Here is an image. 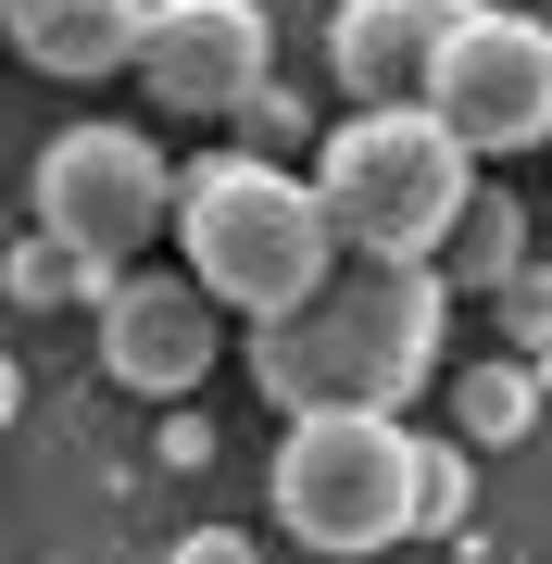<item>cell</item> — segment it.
I'll return each mask as SVG.
<instances>
[{
  "label": "cell",
  "mask_w": 552,
  "mask_h": 564,
  "mask_svg": "<svg viewBox=\"0 0 552 564\" xmlns=\"http://www.w3.org/2000/svg\"><path fill=\"white\" fill-rule=\"evenodd\" d=\"M452 339V276L440 263H339L327 302L251 326V389L302 426V414H402L414 389L440 377Z\"/></svg>",
  "instance_id": "obj_1"
},
{
  "label": "cell",
  "mask_w": 552,
  "mask_h": 564,
  "mask_svg": "<svg viewBox=\"0 0 552 564\" xmlns=\"http://www.w3.org/2000/svg\"><path fill=\"white\" fill-rule=\"evenodd\" d=\"M176 251H188V276H202L226 314H251V326L327 302L339 263H351V251H339L327 188L289 176V163H264V151H202V163H188Z\"/></svg>",
  "instance_id": "obj_2"
},
{
  "label": "cell",
  "mask_w": 552,
  "mask_h": 564,
  "mask_svg": "<svg viewBox=\"0 0 552 564\" xmlns=\"http://www.w3.org/2000/svg\"><path fill=\"white\" fill-rule=\"evenodd\" d=\"M314 188H327L351 263H440L465 202L490 188V163L414 101V113H339L314 139Z\"/></svg>",
  "instance_id": "obj_3"
},
{
  "label": "cell",
  "mask_w": 552,
  "mask_h": 564,
  "mask_svg": "<svg viewBox=\"0 0 552 564\" xmlns=\"http://www.w3.org/2000/svg\"><path fill=\"white\" fill-rule=\"evenodd\" d=\"M264 502L302 552L327 564H365V552H402L414 514H427V440L402 414H302L277 426V464H264Z\"/></svg>",
  "instance_id": "obj_4"
},
{
  "label": "cell",
  "mask_w": 552,
  "mask_h": 564,
  "mask_svg": "<svg viewBox=\"0 0 552 564\" xmlns=\"http://www.w3.org/2000/svg\"><path fill=\"white\" fill-rule=\"evenodd\" d=\"M176 202H188V163H164L151 126H63L39 151V226L101 251L113 276H139V251L176 239Z\"/></svg>",
  "instance_id": "obj_5"
},
{
  "label": "cell",
  "mask_w": 552,
  "mask_h": 564,
  "mask_svg": "<svg viewBox=\"0 0 552 564\" xmlns=\"http://www.w3.org/2000/svg\"><path fill=\"white\" fill-rule=\"evenodd\" d=\"M427 113H440L477 163L552 151V25H540V13H502V0H490V13L452 39L440 88H427Z\"/></svg>",
  "instance_id": "obj_6"
},
{
  "label": "cell",
  "mask_w": 552,
  "mask_h": 564,
  "mask_svg": "<svg viewBox=\"0 0 552 564\" xmlns=\"http://www.w3.org/2000/svg\"><path fill=\"white\" fill-rule=\"evenodd\" d=\"M139 88H151L164 113H226V126H239V113L277 88V25H264V0H151Z\"/></svg>",
  "instance_id": "obj_7"
},
{
  "label": "cell",
  "mask_w": 552,
  "mask_h": 564,
  "mask_svg": "<svg viewBox=\"0 0 552 564\" xmlns=\"http://www.w3.org/2000/svg\"><path fill=\"white\" fill-rule=\"evenodd\" d=\"M214 351H226V302L188 263H139L101 302V377L126 402H188V389L214 377Z\"/></svg>",
  "instance_id": "obj_8"
},
{
  "label": "cell",
  "mask_w": 552,
  "mask_h": 564,
  "mask_svg": "<svg viewBox=\"0 0 552 564\" xmlns=\"http://www.w3.org/2000/svg\"><path fill=\"white\" fill-rule=\"evenodd\" d=\"M477 13H490V0H339L327 13V63H339L351 113H414Z\"/></svg>",
  "instance_id": "obj_9"
},
{
  "label": "cell",
  "mask_w": 552,
  "mask_h": 564,
  "mask_svg": "<svg viewBox=\"0 0 552 564\" xmlns=\"http://www.w3.org/2000/svg\"><path fill=\"white\" fill-rule=\"evenodd\" d=\"M13 51L63 88H101V76H139V39H151V0H0Z\"/></svg>",
  "instance_id": "obj_10"
},
{
  "label": "cell",
  "mask_w": 552,
  "mask_h": 564,
  "mask_svg": "<svg viewBox=\"0 0 552 564\" xmlns=\"http://www.w3.org/2000/svg\"><path fill=\"white\" fill-rule=\"evenodd\" d=\"M528 263H540V251H528V202H515V188H477L465 226H452V251H440L452 302H490V289H515Z\"/></svg>",
  "instance_id": "obj_11"
},
{
  "label": "cell",
  "mask_w": 552,
  "mask_h": 564,
  "mask_svg": "<svg viewBox=\"0 0 552 564\" xmlns=\"http://www.w3.org/2000/svg\"><path fill=\"white\" fill-rule=\"evenodd\" d=\"M0 289H13V314H63V302H88V314H101L126 276H113L101 251H76V239H51V226H25L13 263H0Z\"/></svg>",
  "instance_id": "obj_12"
},
{
  "label": "cell",
  "mask_w": 552,
  "mask_h": 564,
  "mask_svg": "<svg viewBox=\"0 0 552 564\" xmlns=\"http://www.w3.org/2000/svg\"><path fill=\"white\" fill-rule=\"evenodd\" d=\"M540 389H552V364H528V351H490L465 389H452V414H465V440L477 452H515L540 426Z\"/></svg>",
  "instance_id": "obj_13"
},
{
  "label": "cell",
  "mask_w": 552,
  "mask_h": 564,
  "mask_svg": "<svg viewBox=\"0 0 552 564\" xmlns=\"http://www.w3.org/2000/svg\"><path fill=\"white\" fill-rule=\"evenodd\" d=\"M477 502V440H427V514H414V540H452Z\"/></svg>",
  "instance_id": "obj_14"
},
{
  "label": "cell",
  "mask_w": 552,
  "mask_h": 564,
  "mask_svg": "<svg viewBox=\"0 0 552 564\" xmlns=\"http://www.w3.org/2000/svg\"><path fill=\"white\" fill-rule=\"evenodd\" d=\"M490 326H502V351L552 364V263H528L515 289H490Z\"/></svg>",
  "instance_id": "obj_15"
},
{
  "label": "cell",
  "mask_w": 552,
  "mask_h": 564,
  "mask_svg": "<svg viewBox=\"0 0 552 564\" xmlns=\"http://www.w3.org/2000/svg\"><path fill=\"white\" fill-rule=\"evenodd\" d=\"M289 139H302V88H264V101L239 113V151H264V163H277Z\"/></svg>",
  "instance_id": "obj_16"
},
{
  "label": "cell",
  "mask_w": 552,
  "mask_h": 564,
  "mask_svg": "<svg viewBox=\"0 0 552 564\" xmlns=\"http://www.w3.org/2000/svg\"><path fill=\"white\" fill-rule=\"evenodd\" d=\"M164 564H264V552H251V540H239V527H188V540H176Z\"/></svg>",
  "instance_id": "obj_17"
}]
</instances>
